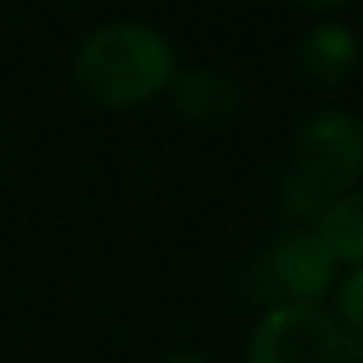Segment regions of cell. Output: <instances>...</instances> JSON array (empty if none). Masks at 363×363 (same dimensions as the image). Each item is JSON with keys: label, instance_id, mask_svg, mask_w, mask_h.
I'll return each instance as SVG.
<instances>
[{"label": "cell", "instance_id": "1", "mask_svg": "<svg viewBox=\"0 0 363 363\" xmlns=\"http://www.w3.org/2000/svg\"><path fill=\"white\" fill-rule=\"evenodd\" d=\"M74 74L86 98L110 110H129L172 86L176 51L164 35L145 24H106L82 40Z\"/></svg>", "mask_w": 363, "mask_h": 363}, {"label": "cell", "instance_id": "2", "mask_svg": "<svg viewBox=\"0 0 363 363\" xmlns=\"http://www.w3.org/2000/svg\"><path fill=\"white\" fill-rule=\"evenodd\" d=\"M363 176V125L344 110H324L297 133L281 207L293 219H316L332 199L355 191Z\"/></svg>", "mask_w": 363, "mask_h": 363}, {"label": "cell", "instance_id": "3", "mask_svg": "<svg viewBox=\"0 0 363 363\" xmlns=\"http://www.w3.org/2000/svg\"><path fill=\"white\" fill-rule=\"evenodd\" d=\"M340 336L320 305H274L246 344V363H340Z\"/></svg>", "mask_w": 363, "mask_h": 363}, {"label": "cell", "instance_id": "4", "mask_svg": "<svg viewBox=\"0 0 363 363\" xmlns=\"http://www.w3.org/2000/svg\"><path fill=\"white\" fill-rule=\"evenodd\" d=\"M266 277L285 297V305H316V297L336 281V258L316 238V230H297L269 250Z\"/></svg>", "mask_w": 363, "mask_h": 363}, {"label": "cell", "instance_id": "5", "mask_svg": "<svg viewBox=\"0 0 363 363\" xmlns=\"http://www.w3.org/2000/svg\"><path fill=\"white\" fill-rule=\"evenodd\" d=\"M176 110L196 125H227L242 106V90L219 71H188L172 79Z\"/></svg>", "mask_w": 363, "mask_h": 363}, {"label": "cell", "instance_id": "6", "mask_svg": "<svg viewBox=\"0 0 363 363\" xmlns=\"http://www.w3.org/2000/svg\"><path fill=\"white\" fill-rule=\"evenodd\" d=\"M297 63H301V71H305V79L320 82V86H336V82H344L347 74L355 71V63H359V43H355V35L340 24L313 28V32L301 40Z\"/></svg>", "mask_w": 363, "mask_h": 363}, {"label": "cell", "instance_id": "7", "mask_svg": "<svg viewBox=\"0 0 363 363\" xmlns=\"http://www.w3.org/2000/svg\"><path fill=\"white\" fill-rule=\"evenodd\" d=\"M316 238L328 246L336 266H363V191L332 199L316 215Z\"/></svg>", "mask_w": 363, "mask_h": 363}, {"label": "cell", "instance_id": "8", "mask_svg": "<svg viewBox=\"0 0 363 363\" xmlns=\"http://www.w3.org/2000/svg\"><path fill=\"white\" fill-rule=\"evenodd\" d=\"M336 324L347 332H363V266H355L336 285Z\"/></svg>", "mask_w": 363, "mask_h": 363}, {"label": "cell", "instance_id": "9", "mask_svg": "<svg viewBox=\"0 0 363 363\" xmlns=\"http://www.w3.org/2000/svg\"><path fill=\"white\" fill-rule=\"evenodd\" d=\"M340 363H363V332H347L340 336Z\"/></svg>", "mask_w": 363, "mask_h": 363}, {"label": "cell", "instance_id": "10", "mask_svg": "<svg viewBox=\"0 0 363 363\" xmlns=\"http://www.w3.org/2000/svg\"><path fill=\"white\" fill-rule=\"evenodd\" d=\"M164 363H211L207 355H199V352H176V355H168Z\"/></svg>", "mask_w": 363, "mask_h": 363}, {"label": "cell", "instance_id": "11", "mask_svg": "<svg viewBox=\"0 0 363 363\" xmlns=\"http://www.w3.org/2000/svg\"><path fill=\"white\" fill-rule=\"evenodd\" d=\"M293 4H305V9H340L347 0H293Z\"/></svg>", "mask_w": 363, "mask_h": 363}]
</instances>
